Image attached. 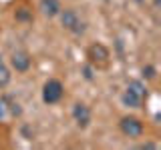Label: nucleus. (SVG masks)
Segmentation results:
<instances>
[{"label": "nucleus", "mask_w": 161, "mask_h": 150, "mask_svg": "<svg viewBox=\"0 0 161 150\" xmlns=\"http://www.w3.org/2000/svg\"><path fill=\"white\" fill-rule=\"evenodd\" d=\"M109 58H111L109 48L101 42H95L87 48V60H89L91 66H95V68H107Z\"/></svg>", "instance_id": "1"}, {"label": "nucleus", "mask_w": 161, "mask_h": 150, "mask_svg": "<svg viewBox=\"0 0 161 150\" xmlns=\"http://www.w3.org/2000/svg\"><path fill=\"white\" fill-rule=\"evenodd\" d=\"M58 16H60V24H63L64 30H69V32H73V34H83L85 32V22L79 18V14L75 12L73 8L60 10Z\"/></svg>", "instance_id": "2"}, {"label": "nucleus", "mask_w": 161, "mask_h": 150, "mask_svg": "<svg viewBox=\"0 0 161 150\" xmlns=\"http://www.w3.org/2000/svg\"><path fill=\"white\" fill-rule=\"evenodd\" d=\"M63 94H64V86H63L60 80L50 78V80L44 82V86H42V100H44V104H57V102H60Z\"/></svg>", "instance_id": "3"}, {"label": "nucleus", "mask_w": 161, "mask_h": 150, "mask_svg": "<svg viewBox=\"0 0 161 150\" xmlns=\"http://www.w3.org/2000/svg\"><path fill=\"white\" fill-rule=\"evenodd\" d=\"M119 128H121V132L129 138H141L143 132H145L143 122H141L137 116H123L121 122H119Z\"/></svg>", "instance_id": "4"}, {"label": "nucleus", "mask_w": 161, "mask_h": 150, "mask_svg": "<svg viewBox=\"0 0 161 150\" xmlns=\"http://www.w3.org/2000/svg\"><path fill=\"white\" fill-rule=\"evenodd\" d=\"M30 64H32V58H30V54L24 52V50H16V52H12V56H10V66L20 74L28 72Z\"/></svg>", "instance_id": "5"}, {"label": "nucleus", "mask_w": 161, "mask_h": 150, "mask_svg": "<svg viewBox=\"0 0 161 150\" xmlns=\"http://www.w3.org/2000/svg\"><path fill=\"white\" fill-rule=\"evenodd\" d=\"M73 118H75L79 128H87L91 124V108L83 102H77L73 106Z\"/></svg>", "instance_id": "6"}, {"label": "nucleus", "mask_w": 161, "mask_h": 150, "mask_svg": "<svg viewBox=\"0 0 161 150\" xmlns=\"http://www.w3.org/2000/svg\"><path fill=\"white\" fill-rule=\"evenodd\" d=\"M60 10H63V8H60V2H58V0H40V12H42L47 18L58 16Z\"/></svg>", "instance_id": "7"}, {"label": "nucleus", "mask_w": 161, "mask_h": 150, "mask_svg": "<svg viewBox=\"0 0 161 150\" xmlns=\"http://www.w3.org/2000/svg\"><path fill=\"white\" fill-rule=\"evenodd\" d=\"M121 100H123L125 106H131V108H141V102H143V98L137 96V94H133V92H129V90H125V92H123Z\"/></svg>", "instance_id": "8"}, {"label": "nucleus", "mask_w": 161, "mask_h": 150, "mask_svg": "<svg viewBox=\"0 0 161 150\" xmlns=\"http://www.w3.org/2000/svg\"><path fill=\"white\" fill-rule=\"evenodd\" d=\"M14 18L18 20V22H32V10L30 8H16L14 10Z\"/></svg>", "instance_id": "9"}, {"label": "nucleus", "mask_w": 161, "mask_h": 150, "mask_svg": "<svg viewBox=\"0 0 161 150\" xmlns=\"http://www.w3.org/2000/svg\"><path fill=\"white\" fill-rule=\"evenodd\" d=\"M127 90L133 94H137V96L145 98V84L141 82V80H131V82L127 84Z\"/></svg>", "instance_id": "10"}, {"label": "nucleus", "mask_w": 161, "mask_h": 150, "mask_svg": "<svg viewBox=\"0 0 161 150\" xmlns=\"http://www.w3.org/2000/svg\"><path fill=\"white\" fill-rule=\"evenodd\" d=\"M10 78H12V74H10V70L4 66L2 62H0V88L8 86L10 84Z\"/></svg>", "instance_id": "11"}, {"label": "nucleus", "mask_w": 161, "mask_h": 150, "mask_svg": "<svg viewBox=\"0 0 161 150\" xmlns=\"http://www.w3.org/2000/svg\"><path fill=\"white\" fill-rule=\"evenodd\" d=\"M143 76H147L149 80L155 78V68H153V66H145V68H143Z\"/></svg>", "instance_id": "12"}, {"label": "nucleus", "mask_w": 161, "mask_h": 150, "mask_svg": "<svg viewBox=\"0 0 161 150\" xmlns=\"http://www.w3.org/2000/svg\"><path fill=\"white\" fill-rule=\"evenodd\" d=\"M6 100H2L0 98V118H4V114H6Z\"/></svg>", "instance_id": "13"}, {"label": "nucleus", "mask_w": 161, "mask_h": 150, "mask_svg": "<svg viewBox=\"0 0 161 150\" xmlns=\"http://www.w3.org/2000/svg\"><path fill=\"white\" fill-rule=\"evenodd\" d=\"M139 148L141 150H153V148H157V146H155V144H151V142H145V144H141Z\"/></svg>", "instance_id": "14"}, {"label": "nucleus", "mask_w": 161, "mask_h": 150, "mask_svg": "<svg viewBox=\"0 0 161 150\" xmlns=\"http://www.w3.org/2000/svg\"><path fill=\"white\" fill-rule=\"evenodd\" d=\"M85 78H87V80L93 78V74H91V68H85Z\"/></svg>", "instance_id": "15"}]
</instances>
